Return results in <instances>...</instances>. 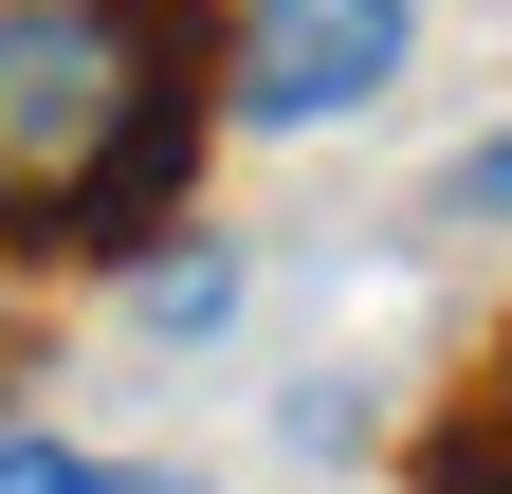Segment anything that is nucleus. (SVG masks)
Instances as JSON below:
<instances>
[{
    "mask_svg": "<svg viewBox=\"0 0 512 494\" xmlns=\"http://www.w3.org/2000/svg\"><path fill=\"white\" fill-rule=\"evenodd\" d=\"M220 293H238L220 257H165V275H147V330H220Z\"/></svg>",
    "mask_w": 512,
    "mask_h": 494,
    "instance_id": "obj_3",
    "label": "nucleus"
},
{
    "mask_svg": "<svg viewBox=\"0 0 512 494\" xmlns=\"http://www.w3.org/2000/svg\"><path fill=\"white\" fill-rule=\"evenodd\" d=\"M494 421H512V385H494Z\"/></svg>",
    "mask_w": 512,
    "mask_h": 494,
    "instance_id": "obj_7",
    "label": "nucleus"
},
{
    "mask_svg": "<svg viewBox=\"0 0 512 494\" xmlns=\"http://www.w3.org/2000/svg\"><path fill=\"white\" fill-rule=\"evenodd\" d=\"M0 494H92V458H74V440H19V421H0Z\"/></svg>",
    "mask_w": 512,
    "mask_h": 494,
    "instance_id": "obj_4",
    "label": "nucleus"
},
{
    "mask_svg": "<svg viewBox=\"0 0 512 494\" xmlns=\"http://www.w3.org/2000/svg\"><path fill=\"white\" fill-rule=\"evenodd\" d=\"M458 220H512V129H494V147L458 165Z\"/></svg>",
    "mask_w": 512,
    "mask_h": 494,
    "instance_id": "obj_5",
    "label": "nucleus"
},
{
    "mask_svg": "<svg viewBox=\"0 0 512 494\" xmlns=\"http://www.w3.org/2000/svg\"><path fill=\"white\" fill-rule=\"evenodd\" d=\"M202 165L183 0H0V257H128Z\"/></svg>",
    "mask_w": 512,
    "mask_h": 494,
    "instance_id": "obj_1",
    "label": "nucleus"
},
{
    "mask_svg": "<svg viewBox=\"0 0 512 494\" xmlns=\"http://www.w3.org/2000/svg\"><path fill=\"white\" fill-rule=\"evenodd\" d=\"M92 494H202L183 458H92Z\"/></svg>",
    "mask_w": 512,
    "mask_h": 494,
    "instance_id": "obj_6",
    "label": "nucleus"
},
{
    "mask_svg": "<svg viewBox=\"0 0 512 494\" xmlns=\"http://www.w3.org/2000/svg\"><path fill=\"white\" fill-rule=\"evenodd\" d=\"M421 0H238L220 37V110L238 129H348L366 92H403Z\"/></svg>",
    "mask_w": 512,
    "mask_h": 494,
    "instance_id": "obj_2",
    "label": "nucleus"
}]
</instances>
